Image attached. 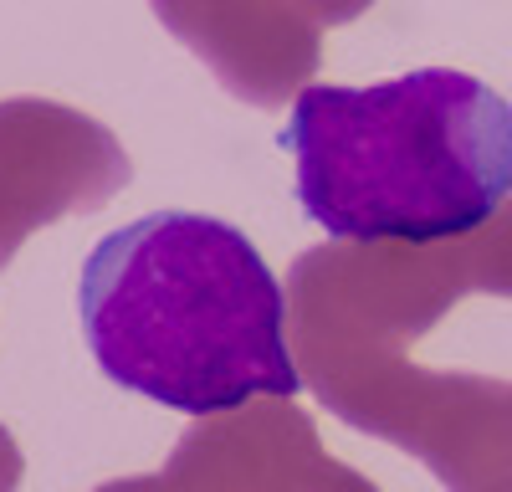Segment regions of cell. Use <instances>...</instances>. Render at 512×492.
I'll return each mask as SVG.
<instances>
[{
    "mask_svg": "<svg viewBox=\"0 0 512 492\" xmlns=\"http://www.w3.org/2000/svg\"><path fill=\"white\" fill-rule=\"evenodd\" d=\"M282 149L303 216L354 246L466 236L512 200V103L456 67L313 82L292 98Z\"/></svg>",
    "mask_w": 512,
    "mask_h": 492,
    "instance_id": "7a4b0ae2",
    "label": "cell"
},
{
    "mask_svg": "<svg viewBox=\"0 0 512 492\" xmlns=\"http://www.w3.org/2000/svg\"><path fill=\"white\" fill-rule=\"evenodd\" d=\"M82 339L103 375L185 416L297 395L287 298L246 231L195 211H149L108 231L77 282Z\"/></svg>",
    "mask_w": 512,
    "mask_h": 492,
    "instance_id": "6da1fadb",
    "label": "cell"
}]
</instances>
